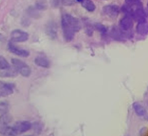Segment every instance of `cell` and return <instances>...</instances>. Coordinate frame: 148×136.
Returning <instances> with one entry per match:
<instances>
[{
  "label": "cell",
  "mask_w": 148,
  "mask_h": 136,
  "mask_svg": "<svg viewBox=\"0 0 148 136\" xmlns=\"http://www.w3.org/2000/svg\"><path fill=\"white\" fill-rule=\"evenodd\" d=\"M12 64L13 65L16 70H17L18 73H20L23 77L28 78L31 76L32 74V70L29 68V66L25 64L24 62H22L21 60H17V59H12Z\"/></svg>",
  "instance_id": "cell-1"
},
{
  "label": "cell",
  "mask_w": 148,
  "mask_h": 136,
  "mask_svg": "<svg viewBox=\"0 0 148 136\" xmlns=\"http://www.w3.org/2000/svg\"><path fill=\"white\" fill-rule=\"evenodd\" d=\"M32 129V124L29 121L17 122L13 127H12V135H17L20 133H24Z\"/></svg>",
  "instance_id": "cell-2"
},
{
  "label": "cell",
  "mask_w": 148,
  "mask_h": 136,
  "mask_svg": "<svg viewBox=\"0 0 148 136\" xmlns=\"http://www.w3.org/2000/svg\"><path fill=\"white\" fill-rule=\"evenodd\" d=\"M62 19L65 21L66 24H68L70 28H71L74 31H79L81 29V22L79 21L78 19L73 17L70 14H68V13H65V14H63V17Z\"/></svg>",
  "instance_id": "cell-3"
},
{
  "label": "cell",
  "mask_w": 148,
  "mask_h": 136,
  "mask_svg": "<svg viewBox=\"0 0 148 136\" xmlns=\"http://www.w3.org/2000/svg\"><path fill=\"white\" fill-rule=\"evenodd\" d=\"M12 121V117L8 112L6 114H2L0 116V133L6 134L7 131L10 129V123Z\"/></svg>",
  "instance_id": "cell-4"
},
{
  "label": "cell",
  "mask_w": 148,
  "mask_h": 136,
  "mask_svg": "<svg viewBox=\"0 0 148 136\" xmlns=\"http://www.w3.org/2000/svg\"><path fill=\"white\" fill-rule=\"evenodd\" d=\"M11 39L14 43H23L29 39V34L20 29H15L11 33Z\"/></svg>",
  "instance_id": "cell-5"
},
{
  "label": "cell",
  "mask_w": 148,
  "mask_h": 136,
  "mask_svg": "<svg viewBox=\"0 0 148 136\" xmlns=\"http://www.w3.org/2000/svg\"><path fill=\"white\" fill-rule=\"evenodd\" d=\"M131 17L137 22H146V12L143 7H138L131 13Z\"/></svg>",
  "instance_id": "cell-6"
},
{
  "label": "cell",
  "mask_w": 148,
  "mask_h": 136,
  "mask_svg": "<svg viewBox=\"0 0 148 136\" xmlns=\"http://www.w3.org/2000/svg\"><path fill=\"white\" fill-rule=\"evenodd\" d=\"M103 14L111 18H116L120 12V8L116 5H107L103 8Z\"/></svg>",
  "instance_id": "cell-7"
},
{
  "label": "cell",
  "mask_w": 148,
  "mask_h": 136,
  "mask_svg": "<svg viewBox=\"0 0 148 136\" xmlns=\"http://www.w3.org/2000/svg\"><path fill=\"white\" fill-rule=\"evenodd\" d=\"M62 28H63V34L65 40L66 42H70L72 41V39L74 38V35H75V31L70 28V26L66 24V23L62 19Z\"/></svg>",
  "instance_id": "cell-8"
},
{
  "label": "cell",
  "mask_w": 148,
  "mask_h": 136,
  "mask_svg": "<svg viewBox=\"0 0 148 136\" xmlns=\"http://www.w3.org/2000/svg\"><path fill=\"white\" fill-rule=\"evenodd\" d=\"M120 26L123 31H129L133 26V18L130 15L125 14L120 21Z\"/></svg>",
  "instance_id": "cell-9"
},
{
  "label": "cell",
  "mask_w": 148,
  "mask_h": 136,
  "mask_svg": "<svg viewBox=\"0 0 148 136\" xmlns=\"http://www.w3.org/2000/svg\"><path fill=\"white\" fill-rule=\"evenodd\" d=\"M9 50L11 51L13 54L19 56V57H22V58H27L29 56V52L26 49H21V48H18L17 46H15L14 45H12V43H10L9 44Z\"/></svg>",
  "instance_id": "cell-10"
},
{
  "label": "cell",
  "mask_w": 148,
  "mask_h": 136,
  "mask_svg": "<svg viewBox=\"0 0 148 136\" xmlns=\"http://www.w3.org/2000/svg\"><path fill=\"white\" fill-rule=\"evenodd\" d=\"M46 32L49 36V38L55 39L57 37V26L54 22L49 21L46 26Z\"/></svg>",
  "instance_id": "cell-11"
},
{
  "label": "cell",
  "mask_w": 148,
  "mask_h": 136,
  "mask_svg": "<svg viewBox=\"0 0 148 136\" xmlns=\"http://www.w3.org/2000/svg\"><path fill=\"white\" fill-rule=\"evenodd\" d=\"M13 93V86L12 84L3 83L0 85V97H7Z\"/></svg>",
  "instance_id": "cell-12"
},
{
  "label": "cell",
  "mask_w": 148,
  "mask_h": 136,
  "mask_svg": "<svg viewBox=\"0 0 148 136\" xmlns=\"http://www.w3.org/2000/svg\"><path fill=\"white\" fill-rule=\"evenodd\" d=\"M17 70L14 68V67H11L10 66L9 68H6V69H3L0 72V77H3V78H12V77H15L17 75Z\"/></svg>",
  "instance_id": "cell-13"
},
{
  "label": "cell",
  "mask_w": 148,
  "mask_h": 136,
  "mask_svg": "<svg viewBox=\"0 0 148 136\" xmlns=\"http://www.w3.org/2000/svg\"><path fill=\"white\" fill-rule=\"evenodd\" d=\"M133 108H134V110H135L136 114L139 115L140 117H144L146 115L145 108H144V106L142 103H140V102L133 103Z\"/></svg>",
  "instance_id": "cell-14"
},
{
  "label": "cell",
  "mask_w": 148,
  "mask_h": 136,
  "mask_svg": "<svg viewBox=\"0 0 148 136\" xmlns=\"http://www.w3.org/2000/svg\"><path fill=\"white\" fill-rule=\"evenodd\" d=\"M137 32L140 36H146L148 31V26L146 22H140L137 25Z\"/></svg>",
  "instance_id": "cell-15"
},
{
  "label": "cell",
  "mask_w": 148,
  "mask_h": 136,
  "mask_svg": "<svg viewBox=\"0 0 148 136\" xmlns=\"http://www.w3.org/2000/svg\"><path fill=\"white\" fill-rule=\"evenodd\" d=\"M34 62L38 66H40V67H44V68H49L50 65L49 61L45 57H37L34 60Z\"/></svg>",
  "instance_id": "cell-16"
},
{
  "label": "cell",
  "mask_w": 148,
  "mask_h": 136,
  "mask_svg": "<svg viewBox=\"0 0 148 136\" xmlns=\"http://www.w3.org/2000/svg\"><path fill=\"white\" fill-rule=\"evenodd\" d=\"M81 3H82L83 7L86 9V11H88V12L95 11V4H94L91 0H83Z\"/></svg>",
  "instance_id": "cell-17"
},
{
  "label": "cell",
  "mask_w": 148,
  "mask_h": 136,
  "mask_svg": "<svg viewBox=\"0 0 148 136\" xmlns=\"http://www.w3.org/2000/svg\"><path fill=\"white\" fill-rule=\"evenodd\" d=\"M35 8L38 11H46L48 9V2H47V0H36Z\"/></svg>",
  "instance_id": "cell-18"
},
{
  "label": "cell",
  "mask_w": 148,
  "mask_h": 136,
  "mask_svg": "<svg viewBox=\"0 0 148 136\" xmlns=\"http://www.w3.org/2000/svg\"><path fill=\"white\" fill-rule=\"evenodd\" d=\"M27 12H28V15L31 16L32 18H40L39 11L35 8V7H29Z\"/></svg>",
  "instance_id": "cell-19"
},
{
  "label": "cell",
  "mask_w": 148,
  "mask_h": 136,
  "mask_svg": "<svg viewBox=\"0 0 148 136\" xmlns=\"http://www.w3.org/2000/svg\"><path fill=\"white\" fill-rule=\"evenodd\" d=\"M9 112V103L6 101H0V114H6Z\"/></svg>",
  "instance_id": "cell-20"
},
{
  "label": "cell",
  "mask_w": 148,
  "mask_h": 136,
  "mask_svg": "<svg viewBox=\"0 0 148 136\" xmlns=\"http://www.w3.org/2000/svg\"><path fill=\"white\" fill-rule=\"evenodd\" d=\"M9 67H10V64L7 62V60H5L4 58L0 56V70H3V69H6Z\"/></svg>",
  "instance_id": "cell-21"
},
{
  "label": "cell",
  "mask_w": 148,
  "mask_h": 136,
  "mask_svg": "<svg viewBox=\"0 0 148 136\" xmlns=\"http://www.w3.org/2000/svg\"><path fill=\"white\" fill-rule=\"evenodd\" d=\"M85 30H86V33L88 36H91L93 34V28L90 25H86V29H85Z\"/></svg>",
  "instance_id": "cell-22"
},
{
  "label": "cell",
  "mask_w": 148,
  "mask_h": 136,
  "mask_svg": "<svg viewBox=\"0 0 148 136\" xmlns=\"http://www.w3.org/2000/svg\"><path fill=\"white\" fill-rule=\"evenodd\" d=\"M76 0H62L64 6H72L75 3Z\"/></svg>",
  "instance_id": "cell-23"
},
{
  "label": "cell",
  "mask_w": 148,
  "mask_h": 136,
  "mask_svg": "<svg viewBox=\"0 0 148 136\" xmlns=\"http://www.w3.org/2000/svg\"><path fill=\"white\" fill-rule=\"evenodd\" d=\"M95 26H96V28L98 29L100 32L103 33V32H106V28L105 26H103V25H101V24H96Z\"/></svg>",
  "instance_id": "cell-24"
},
{
  "label": "cell",
  "mask_w": 148,
  "mask_h": 136,
  "mask_svg": "<svg viewBox=\"0 0 148 136\" xmlns=\"http://www.w3.org/2000/svg\"><path fill=\"white\" fill-rule=\"evenodd\" d=\"M59 2H60V0H52V5L54 7H57L59 5Z\"/></svg>",
  "instance_id": "cell-25"
},
{
  "label": "cell",
  "mask_w": 148,
  "mask_h": 136,
  "mask_svg": "<svg viewBox=\"0 0 148 136\" xmlns=\"http://www.w3.org/2000/svg\"><path fill=\"white\" fill-rule=\"evenodd\" d=\"M3 40H4V37H3V35L0 34V41H3Z\"/></svg>",
  "instance_id": "cell-26"
},
{
  "label": "cell",
  "mask_w": 148,
  "mask_h": 136,
  "mask_svg": "<svg viewBox=\"0 0 148 136\" xmlns=\"http://www.w3.org/2000/svg\"><path fill=\"white\" fill-rule=\"evenodd\" d=\"M76 1H77V2H79V3H81V2L83 1V0H76Z\"/></svg>",
  "instance_id": "cell-27"
}]
</instances>
